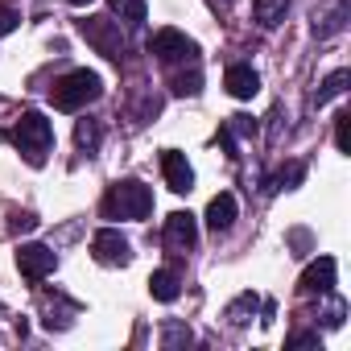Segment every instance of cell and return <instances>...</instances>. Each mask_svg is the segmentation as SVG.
<instances>
[{
    "label": "cell",
    "instance_id": "16",
    "mask_svg": "<svg viewBox=\"0 0 351 351\" xmlns=\"http://www.w3.org/2000/svg\"><path fill=\"white\" fill-rule=\"evenodd\" d=\"M256 306H261V298H256V293H240V298L228 306V322H232V326H248V322H252V314H256Z\"/></svg>",
    "mask_w": 351,
    "mask_h": 351
},
{
    "label": "cell",
    "instance_id": "19",
    "mask_svg": "<svg viewBox=\"0 0 351 351\" xmlns=\"http://www.w3.org/2000/svg\"><path fill=\"white\" fill-rule=\"evenodd\" d=\"M112 13H116L124 25H141L149 9H145V0H112Z\"/></svg>",
    "mask_w": 351,
    "mask_h": 351
},
{
    "label": "cell",
    "instance_id": "24",
    "mask_svg": "<svg viewBox=\"0 0 351 351\" xmlns=\"http://www.w3.org/2000/svg\"><path fill=\"white\" fill-rule=\"evenodd\" d=\"M228 132H240V136H248V132H256V120H252V116H232Z\"/></svg>",
    "mask_w": 351,
    "mask_h": 351
},
{
    "label": "cell",
    "instance_id": "13",
    "mask_svg": "<svg viewBox=\"0 0 351 351\" xmlns=\"http://www.w3.org/2000/svg\"><path fill=\"white\" fill-rule=\"evenodd\" d=\"M149 293H153L157 302H178V293H182V277L173 273V269H157V273L149 277Z\"/></svg>",
    "mask_w": 351,
    "mask_h": 351
},
{
    "label": "cell",
    "instance_id": "14",
    "mask_svg": "<svg viewBox=\"0 0 351 351\" xmlns=\"http://www.w3.org/2000/svg\"><path fill=\"white\" fill-rule=\"evenodd\" d=\"M252 17L261 29H277L285 17H289V0H256L252 5Z\"/></svg>",
    "mask_w": 351,
    "mask_h": 351
},
{
    "label": "cell",
    "instance_id": "7",
    "mask_svg": "<svg viewBox=\"0 0 351 351\" xmlns=\"http://www.w3.org/2000/svg\"><path fill=\"white\" fill-rule=\"evenodd\" d=\"M54 265H58V256H54L46 244H21V248H17V269H21V277H29V281H46V277L54 273Z\"/></svg>",
    "mask_w": 351,
    "mask_h": 351
},
{
    "label": "cell",
    "instance_id": "20",
    "mask_svg": "<svg viewBox=\"0 0 351 351\" xmlns=\"http://www.w3.org/2000/svg\"><path fill=\"white\" fill-rule=\"evenodd\" d=\"M161 347H191V326L165 322V326H161Z\"/></svg>",
    "mask_w": 351,
    "mask_h": 351
},
{
    "label": "cell",
    "instance_id": "2",
    "mask_svg": "<svg viewBox=\"0 0 351 351\" xmlns=\"http://www.w3.org/2000/svg\"><path fill=\"white\" fill-rule=\"evenodd\" d=\"M99 211H104V219H145L153 211V191L136 178L116 182V186H108Z\"/></svg>",
    "mask_w": 351,
    "mask_h": 351
},
{
    "label": "cell",
    "instance_id": "8",
    "mask_svg": "<svg viewBox=\"0 0 351 351\" xmlns=\"http://www.w3.org/2000/svg\"><path fill=\"white\" fill-rule=\"evenodd\" d=\"M195 240H199V223H195L191 211H173L165 219V248L169 252H191Z\"/></svg>",
    "mask_w": 351,
    "mask_h": 351
},
{
    "label": "cell",
    "instance_id": "1",
    "mask_svg": "<svg viewBox=\"0 0 351 351\" xmlns=\"http://www.w3.org/2000/svg\"><path fill=\"white\" fill-rule=\"evenodd\" d=\"M9 141L21 149V157L29 165H46V153L54 145V124L42 116V112H25L13 128H9Z\"/></svg>",
    "mask_w": 351,
    "mask_h": 351
},
{
    "label": "cell",
    "instance_id": "10",
    "mask_svg": "<svg viewBox=\"0 0 351 351\" xmlns=\"http://www.w3.org/2000/svg\"><path fill=\"white\" fill-rule=\"evenodd\" d=\"M298 289H302V293H330V289H335V261H330V256L310 261L306 273H302V281H298Z\"/></svg>",
    "mask_w": 351,
    "mask_h": 351
},
{
    "label": "cell",
    "instance_id": "25",
    "mask_svg": "<svg viewBox=\"0 0 351 351\" xmlns=\"http://www.w3.org/2000/svg\"><path fill=\"white\" fill-rule=\"evenodd\" d=\"M289 347H318V335H293Z\"/></svg>",
    "mask_w": 351,
    "mask_h": 351
},
{
    "label": "cell",
    "instance_id": "6",
    "mask_svg": "<svg viewBox=\"0 0 351 351\" xmlns=\"http://www.w3.org/2000/svg\"><path fill=\"white\" fill-rule=\"evenodd\" d=\"M91 252H95V261L99 265H108V269H124L128 261H132V244L116 232V228H104V232H95V240H91Z\"/></svg>",
    "mask_w": 351,
    "mask_h": 351
},
{
    "label": "cell",
    "instance_id": "27",
    "mask_svg": "<svg viewBox=\"0 0 351 351\" xmlns=\"http://www.w3.org/2000/svg\"><path fill=\"white\" fill-rule=\"evenodd\" d=\"M66 5H75V9H83V5H91V0H66Z\"/></svg>",
    "mask_w": 351,
    "mask_h": 351
},
{
    "label": "cell",
    "instance_id": "11",
    "mask_svg": "<svg viewBox=\"0 0 351 351\" xmlns=\"http://www.w3.org/2000/svg\"><path fill=\"white\" fill-rule=\"evenodd\" d=\"M223 87H228V95H236V99H252V95L261 91V75H256L248 62H236V66H228Z\"/></svg>",
    "mask_w": 351,
    "mask_h": 351
},
{
    "label": "cell",
    "instance_id": "17",
    "mask_svg": "<svg viewBox=\"0 0 351 351\" xmlns=\"http://www.w3.org/2000/svg\"><path fill=\"white\" fill-rule=\"evenodd\" d=\"M169 91H173V95H199V91H203V75H199V66L169 75Z\"/></svg>",
    "mask_w": 351,
    "mask_h": 351
},
{
    "label": "cell",
    "instance_id": "18",
    "mask_svg": "<svg viewBox=\"0 0 351 351\" xmlns=\"http://www.w3.org/2000/svg\"><path fill=\"white\" fill-rule=\"evenodd\" d=\"M99 141H104V128H99V120H79V124H75V145H79V149L95 153V149H99Z\"/></svg>",
    "mask_w": 351,
    "mask_h": 351
},
{
    "label": "cell",
    "instance_id": "23",
    "mask_svg": "<svg viewBox=\"0 0 351 351\" xmlns=\"http://www.w3.org/2000/svg\"><path fill=\"white\" fill-rule=\"evenodd\" d=\"M347 124H351V116L339 112L335 116V145H339V153H347Z\"/></svg>",
    "mask_w": 351,
    "mask_h": 351
},
{
    "label": "cell",
    "instance_id": "12",
    "mask_svg": "<svg viewBox=\"0 0 351 351\" xmlns=\"http://www.w3.org/2000/svg\"><path fill=\"white\" fill-rule=\"evenodd\" d=\"M236 223V195H215L207 203V228L211 232H228Z\"/></svg>",
    "mask_w": 351,
    "mask_h": 351
},
{
    "label": "cell",
    "instance_id": "15",
    "mask_svg": "<svg viewBox=\"0 0 351 351\" xmlns=\"http://www.w3.org/2000/svg\"><path fill=\"white\" fill-rule=\"evenodd\" d=\"M347 79H351L347 71H335V75H326V79L318 83V91H314V108H326L330 99H339V95L347 91Z\"/></svg>",
    "mask_w": 351,
    "mask_h": 351
},
{
    "label": "cell",
    "instance_id": "4",
    "mask_svg": "<svg viewBox=\"0 0 351 351\" xmlns=\"http://www.w3.org/2000/svg\"><path fill=\"white\" fill-rule=\"evenodd\" d=\"M79 34H83L87 46H91L95 54H104L108 62H120L124 50H128V42H124V34H120V21H112V17H87V21H79Z\"/></svg>",
    "mask_w": 351,
    "mask_h": 351
},
{
    "label": "cell",
    "instance_id": "21",
    "mask_svg": "<svg viewBox=\"0 0 351 351\" xmlns=\"http://www.w3.org/2000/svg\"><path fill=\"white\" fill-rule=\"evenodd\" d=\"M302 173H306V169H302L298 161H293V165H285V169L277 173V178H273V186H269V191H289L293 182H302Z\"/></svg>",
    "mask_w": 351,
    "mask_h": 351
},
{
    "label": "cell",
    "instance_id": "3",
    "mask_svg": "<svg viewBox=\"0 0 351 351\" xmlns=\"http://www.w3.org/2000/svg\"><path fill=\"white\" fill-rule=\"evenodd\" d=\"M99 95H104V79H99L95 71H71V75H62V79L54 83V91H50L54 108H62V112H83V108L95 104Z\"/></svg>",
    "mask_w": 351,
    "mask_h": 351
},
{
    "label": "cell",
    "instance_id": "9",
    "mask_svg": "<svg viewBox=\"0 0 351 351\" xmlns=\"http://www.w3.org/2000/svg\"><path fill=\"white\" fill-rule=\"evenodd\" d=\"M161 173H165V186H169L173 195H186V191L195 186V169H191V161H186L178 149H165V153H161Z\"/></svg>",
    "mask_w": 351,
    "mask_h": 351
},
{
    "label": "cell",
    "instance_id": "26",
    "mask_svg": "<svg viewBox=\"0 0 351 351\" xmlns=\"http://www.w3.org/2000/svg\"><path fill=\"white\" fill-rule=\"evenodd\" d=\"M211 5H215V9H219V13H228V0H211Z\"/></svg>",
    "mask_w": 351,
    "mask_h": 351
},
{
    "label": "cell",
    "instance_id": "22",
    "mask_svg": "<svg viewBox=\"0 0 351 351\" xmlns=\"http://www.w3.org/2000/svg\"><path fill=\"white\" fill-rule=\"evenodd\" d=\"M17 25H21V13H17V9H9V5H0V38L13 34Z\"/></svg>",
    "mask_w": 351,
    "mask_h": 351
},
{
    "label": "cell",
    "instance_id": "5",
    "mask_svg": "<svg viewBox=\"0 0 351 351\" xmlns=\"http://www.w3.org/2000/svg\"><path fill=\"white\" fill-rule=\"evenodd\" d=\"M149 54H153L157 62H165V66H178V62H195L199 46H195L182 29H157V34L149 38Z\"/></svg>",
    "mask_w": 351,
    "mask_h": 351
}]
</instances>
